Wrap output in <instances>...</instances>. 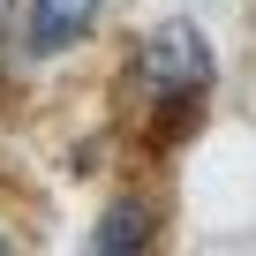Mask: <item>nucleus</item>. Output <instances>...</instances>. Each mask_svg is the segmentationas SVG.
Masks as SVG:
<instances>
[{"label":"nucleus","instance_id":"1","mask_svg":"<svg viewBox=\"0 0 256 256\" xmlns=\"http://www.w3.org/2000/svg\"><path fill=\"white\" fill-rule=\"evenodd\" d=\"M128 83H136L144 106H151V98H181V90L211 98L218 53H211V38H204L196 23H158V30L136 46V60H128Z\"/></svg>","mask_w":256,"mask_h":256},{"label":"nucleus","instance_id":"2","mask_svg":"<svg viewBox=\"0 0 256 256\" xmlns=\"http://www.w3.org/2000/svg\"><path fill=\"white\" fill-rule=\"evenodd\" d=\"M106 8H113V0H30V8H23V53H30V60L76 53V46L98 30Z\"/></svg>","mask_w":256,"mask_h":256},{"label":"nucleus","instance_id":"3","mask_svg":"<svg viewBox=\"0 0 256 256\" xmlns=\"http://www.w3.org/2000/svg\"><path fill=\"white\" fill-rule=\"evenodd\" d=\"M158 226H166V211H158L151 196H113V204L98 211V226H90V248H98V256L151 248V241H158Z\"/></svg>","mask_w":256,"mask_h":256},{"label":"nucleus","instance_id":"4","mask_svg":"<svg viewBox=\"0 0 256 256\" xmlns=\"http://www.w3.org/2000/svg\"><path fill=\"white\" fill-rule=\"evenodd\" d=\"M8 248H16V241H8V234H0V256H8Z\"/></svg>","mask_w":256,"mask_h":256}]
</instances>
